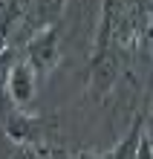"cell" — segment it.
<instances>
[{
    "label": "cell",
    "mask_w": 153,
    "mask_h": 159,
    "mask_svg": "<svg viewBox=\"0 0 153 159\" xmlns=\"http://www.w3.org/2000/svg\"><path fill=\"white\" fill-rule=\"evenodd\" d=\"M38 72L32 70V64L29 61H15L12 64V70H9V78H6V96L12 98V104L17 107H26V104H32V98H35V93H38Z\"/></svg>",
    "instance_id": "277c9868"
},
{
    "label": "cell",
    "mask_w": 153,
    "mask_h": 159,
    "mask_svg": "<svg viewBox=\"0 0 153 159\" xmlns=\"http://www.w3.org/2000/svg\"><path fill=\"white\" fill-rule=\"evenodd\" d=\"M55 127V119H38V116H29L23 107H12L6 110L3 116V130L9 136V142L15 145H32V148H41L46 130Z\"/></svg>",
    "instance_id": "7a4b0ae2"
},
{
    "label": "cell",
    "mask_w": 153,
    "mask_h": 159,
    "mask_svg": "<svg viewBox=\"0 0 153 159\" xmlns=\"http://www.w3.org/2000/svg\"><path fill=\"white\" fill-rule=\"evenodd\" d=\"M23 3H26V0H23Z\"/></svg>",
    "instance_id": "9c48e42d"
},
{
    "label": "cell",
    "mask_w": 153,
    "mask_h": 159,
    "mask_svg": "<svg viewBox=\"0 0 153 159\" xmlns=\"http://www.w3.org/2000/svg\"><path fill=\"white\" fill-rule=\"evenodd\" d=\"M43 159H55V156H52V153H46V156H43Z\"/></svg>",
    "instance_id": "ba28073f"
},
{
    "label": "cell",
    "mask_w": 153,
    "mask_h": 159,
    "mask_svg": "<svg viewBox=\"0 0 153 159\" xmlns=\"http://www.w3.org/2000/svg\"><path fill=\"white\" fill-rule=\"evenodd\" d=\"M145 119H147V113H136L133 116L127 136L107 153L110 159H139V148H142V139H145Z\"/></svg>",
    "instance_id": "5b68a950"
},
{
    "label": "cell",
    "mask_w": 153,
    "mask_h": 159,
    "mask_svg": "<svg viewBox=\"0 0 153 159\" xmlns=\"http://www.w3.org/2000/svg\"><path fill=\"white\" fill-rule=\"evenodd\" d=\"M145 139L153 145V110L147 113V119H145Z\"/></svg>",
    "instance_id": "8992f818"
},
{
    "label": "cell",
    "mask_w": 153,
    "mask_h": 159,
    "mask_svg": "<svg viewBox=\"0 0 153 159\" xmlns=\"http://www.w3.org/2000/svg\"><path fill=\"white\" fill-rule=\"evenodd\" d=\"M75 159H110L107 153H95V151H81Z\"/></svg>",
    "instance_id": "52a82bcc"
},
{
    "label": "cell",
    "mask_w": 153,
    "mask_h": 159,
    "mask_svg": "<svg viewBox=\"0 0 153 159\" xmlns=\"http://www.w3.org/2000/svg\"><path fill=\"white\" fill-rule=\"evenodd\" d=\"M66 12V0H26L23 3V17L17 26V35L32 38L35 32L49 29L61 20V15ZM23 38V41H26Z\"/></svg>",
    "instance_id": "3957f363"
},
{
    "label": "cell",
    "mask_w": 153,
    "mask_h": 159,
    "mask_svg": "<svg viewBox=\"0 0 153 159\" xmlns=\"http://www.w3.org/2000/svg\"><path fill=\"white\" fill-rule=\"evenodd\" d=\"M23 55L32 64V70L38 72V78H49L55 67L61 64V29L58 23L49 29L35 32L32 38L23 41Z\"/></svg>",
    "instance_id": "6da1fadb"
}]
</instances>
